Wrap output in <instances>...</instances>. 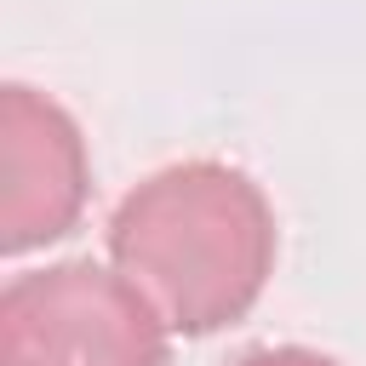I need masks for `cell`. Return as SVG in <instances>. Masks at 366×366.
<instances>
[{
    "mask_svg": "<svg viewBox=\"0 0 366 366\" xmlns=\"http://www.w3.org/2000/svg\"><path fill=\"white\" fill-rule=\"evenodd\" d=\"M114 269L183 337L240 320L274 274V206L223 160L149 172L109 217Z\"/></svg>",
    "mask_w": 366,
    "mask_h": 366,
    "instance_id": "obj_1",
    "label": "cell"
},
{
    "mask_svg": "<svg viewBox=\"0 0 366 366\" xmlns=\"http://www.w3.org/2000/svg\"><path fill=\"white\" fill-rule=\"evenodd\" d=\"M172 326L114 269L92 257L46 263L0 292V366H166Z\"/></svg>",
    "mask_w": 366,
    "mask_h": 366,
    "instance_id": "obj_2",
    "label": "cell"
},
{
    "mask_svg": "<svg viewBox=\"0 0 366 366\" xmlns=\"http://www.w3.org/2000/svg\"><path fill=\"white\" fill-rule=\"evenodd\" d=\"M234 366H337V360H332V355H320V349L280 343V349H252V355H240Z\"/></svg>",
    "mask_w": 366,
    "mask_h": 366,
    "instance_id": "obj_4",
    "label": "cell"
},
{
    "mask_svg": "<svg viewBox=\"0 0 366 366\" xmlns=\"http://www.w3.org/2000/svg\"><path fill=\"white\" fill-rule=\"evenodd\" d=\"M86 137L63 103L34 86H0V252L23 257L63 240L86 206Z\"/></svg>",
    "mask_w": 366,
    "mask_h": 366,
    "instance_id": "obj_3",
    "label": "cell"
}]
</instances>
